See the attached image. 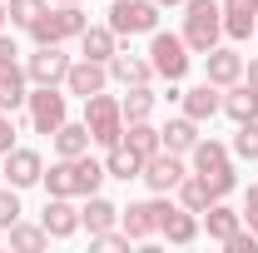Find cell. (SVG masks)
<instances>
[{
    "instance_id": "6da1fadb",
    "label": "cell",
    "mask_w": 258,
    "mask_h": 253,
    "mask_svg": "<svg viewBox=\"0 0 258 253\" xmlns=\"http://www.w3.org/2000/svg\"><path fill=\"white\" fill-rule=\"evenodd\" d=\"M109 174H104V164L90 154H75V159H55L45 174H40V184H45V194H55V199H90V194H99V184H104Z\"/></svg>"
},
{
    "instance_id": "7a4b0ae2",
    "label": "cell",
    "mask_w": 258,
    "mask_h": 253,
    "mask_svg": "<svg viewBox=\"0 0 258 253\" xmlns=\"http://www.w3.org/2000/svg\"><path fill=\"white\" fill-rule=\"evenodd\" d=\"M224 40V5L219 0H184V45L194 55H209Z\"/></svg>"
},
{
    "instance_id": "3957f363",
    "label": "cell",
    "mask_w": 258,
    "mask_h": 253,
    "mask_svg": "<svg viewBox=\"0 0 258 253\" xmlns=\"http://www.w3.org/2000/svg\"><path fill=\"white\" fill-rule=\"evenodd\" d=\"M85 25H90V20H85L80 5H45L25 30H30L35 45H64V40H80Z\"/></svg>"
},
{
    "instance_id": "277c9868",
    "label": "cell",
    "mask_w": 258,
    "mask_h": 253,
    "mask_svg": "<svg viewBox=\"0 0 258 253\" xmlns=\"http://www.w3.org/2000/svg\"><path fill=\"white\" fill-rule=\"evenodd\" d=\"M149 65H154V75H159V80L179 85V80L189 75V65H194V50L184 45V35L154 30V35H149Z\"/></svg>"
},
{
    "instance_id": "5b68a950",
    "label": "cell",
    "mask_w": 258,
    "mask_h": 253,
    "mask_svg": "<svg viewBox=\"0 0 258 253\" xmlns=\"http://www.w3.org/2000/svg\"><path fill=\"white\" fill-rule=\"evenodd\" d=\"M85 124H90V139H95V144H104V149L119 144V139H124V109H119V99L104 95V90L90 95L85 99Z\"/></svg>"
},
{
    "instance_id": "8992f818",
    "label": "cell",
    "mask_w": 258,
    "mask_h": 253,
    "mask_svg": "<svg viewBox=\"0 0 258 253\" xmlns=\"http://www.w3.org/2000/svg\"><path fill=\"white\" fill-rule=\"evenodd\" d=\"M109 30L129 40V35H154L159 30V5L154 0H109Z\"/></svg>"
},
{
    "instance_id": "52a82bcc",
    "label": "cell",
    "mask_w": 258,
    "mask_h": 253,
    "mask_svg": "<svg viewBox=\"0 0 258 253\" xmlns=\"http://www.w3.org/2000/svg\"><path fill=\"white\" fill-rule=\"evenodd\" d=\"M25 109H30V129L35 134H55V129L70 119V99L60 95V85H35L25 95Z\"/></svg>"
},
{
    "instance_id": "ba28073f",
    "label": "cell",
    "mask_w": 258,
    "mask_h": 253,
    "mask_svg": "<svg viewBox=\"0 0 258 253\" xmlns=\"http://www.w3.org/2000/svg\"><path fill=\"white\" fill-rule=\"evenodd\" d=\"M70 65L75 60L60 45H35V55H25V75H30V85H64Z\"/></svg>"
},
{
    "instance_id": "9c48e42d",
    "label": "cell",
    "mask_w": 258,
    "mask_h": 253,
    "mask_svg": "<svg viewBox=\"0 0 258 253\" xmlns=\"http://www.w3.org/2000/svg\"><path fill=\"white\" fill-rule=\"evenodd\" d=\"M189 174V164H184V154H169V149H159V154H149L144 159V184L154 194H169V189H179V179Z\"/></svg>"
},
{
    "instance_id": "30bf717a",
    "label": "cell",
    "mask_w": 258,
    "mask_h": 253,
    "mask_svg": "<svg viewBox=\"0 0 258 253\" xmlns=\"http://www.w3.org/2000/svg\"><path fill=\"white\" fill-rule=\"evenodd\" d=\"M159 233L169 238V243H179V248H184V243L199 238V214L184 209V204H169V199L159 194Z\"/></svg>"
},
{
    "instance_id": "8fae6325",
    "label": "cell",
    "mask_w": 258,
    "mask_h": 253,
    "mask_svg": "<svg viewBox=\"0 0 258 253\" xmlns=\"http://www.w3.org/2000/svg\"><path fill=\"white\" fill-rule=\"evenodd\" d=\"M204 80H209V85H219V90L238 85V80H243V55H238V50H228V45H214V50L204 55Z\"/></svg>"
},
{
    "instance_id": "7c38bea8",
    "label": "cell",
    "mask_w": 258,
    "mask_h": 253,
    "mask_svg": "<svg viewBox=\"0 0 258 253\" xmlns=\"http://www.w3.org/2000/svg\"><path fill=\"white\" fill-rule=\"evenodd\" d=\"M104 80H109V65H99V60H80L70 65V75H64V95H80V99H90L104 90Z\"/></svg>"
},
{
    "instance_id": "4fadbf2b",
    "label": "cell",
    "mask_w": 258,
    "mask_h": 253,
    "mask_svg": "<svg viewBox=\"0 0 258 253\" xmlns=\"http://www.w3.org/2000/svg\"><path fill=\"white\" fill-rule=\"evenodd\" d=\"M119 228H124L134 243L154 238V233H159V199H144V204H129V209H119Z\"/></svg>"
},
{
    "instance_id": "5bb4252c",
    "label": "cell",
    "mask_w": 258,
    "mask_h": 253,
    "mask_svg": "<svg viewBox=\"0 0 258 253\" xmlns=\"http://www.w3.org/2000/svg\"><path fill=\"white\" fill-rule=\"evenodd\" d=\"M40 174H45V159L35 149H10L5 154V184L10 189H30V184H40Z\"/></svg>"
},
{
    "instance_id": "9a60e30c",
    "label": "cell",
    "mask_w": 258,
    "mask_h": 253,
    "mask_svg": "<svg viewBox=\"0 0 258 253\" xmlns=\"http://www.w3.org/2000/svg\"><path fill=\"white\" fill-rule=\"evenodd\" d=\"M179 104H184V114H189V119L204 124V119H214V114L224 109V90L204 80V85H194V90H179Z\"/></svg>"
},
{
    "instance_id": "2e32d148",
    "label": "cell",
    "mask_w": 258,
    "mask_h": 253,
    "mask_svg": "<svg viewBox=\"0 0 258 253\" xmlns=\"http://www.w3.org/2000/svg\"><path fill=\"white\" fill-rule=\"evenodd\" d=\"M199 228H204L214 243H224L228 233H238V228H243V214H238V209H228L224 199H214V204L204 209V223H199Z\"/></svg>"
},
{
    "instance_id": "e0dca14e",
    "label": "cell",
    "mask_w": 258,
    "mask_h": 253,
    "mask_svg": "<svg viewBox=\"0 0 258 253\" xmlns=\"http://www.w3.org/2000/svg\"><path fill=\"white\" fill-rule=\"evenodd\" d=\"M109 80H119V85H149L154 80V65L144 60V55H129V50H114V60H109Z\"/></svg>"
},
{
    "instance_id": "ac0fdd59",
    "label": "cell",
    "mask_w": 258,
    "mask_h": 253,
    "mask_svg": "<svg viewBox=\"0 0 258 253\" xmlns=\"http://www.w3.org/2000/svg\"><path fill=\"white\" fill-rule=\"evenodd\" d=\"M40 223H45V233H50V238H70V233L80 228V209H75L70 199H55V194H50V204H45Z\"/></svg>"
},
{
    "instance_id": "d6986e66",
    "label": "cell",
    "mask_w": 258,
    "mask_h": 253,
    "mask_svg": "<svg viewBox=\"0 0 258 253\" xmlns=\"http://www.w3.org/2000/svg\"><path fill=\"white\" fill-rule=\"evenodd\" d=\"M224 5V35L228 40H248L258 25V5L253 0H219Z\"/></svg>"
},
{
    "instance_id": "ffe728a7",
    "label": "cell",
    "mask_w": 258,
    "mask_h": 253,
    "mask_svg": "<svg viewBox=\"0 0 258 253\" xmlns=\"http://www.w3.org/2000/svg\"><path fill=\"white\" fill-rule=\"evenodd\" d=\"M30 95V75H25V65L5 60L0 65V109H20Z\"/></svg>"
},
{
    "instance_id": "44dd1931",
    "label": "cell",
    "mask_w": 258,
    "mask_h": 253,
    "mask_svg": "<svg viewBox=\"0 0 258 253\" xmlns=\"http://www.w3.org/2000/svg\"><path fill=\"white\" fill-rule=\"evenodd\" d=\"M114 50H119V35L109 30V25H85V35H80V55H85V60L109 65Z\"/></svg>"
},
{
    "instance_id": "7402d4cb",
    "label": "cell",
    "mask_w": 258,
    "mask_h": 253,
    "mask_svg": "<svg viewBox=\"0 0 258 253\" xmlns=\"http://www.w3.org/2000/svg\"><path fill=\"white\" fill-rule=\"evenodd\" d=\"M224 114L233 119V124H248V119H258V90L253 85H228L224 90Z\"/></svg>"
},
{
    "instance_id": "603a6c76",
    "label": "cell",
    "mask_w": 258,
    "mask_h": 253,
    "mask_svg": "<svg viewBox=\"0 0 258 253\" xmlns=\"http://www.w3.org/2000/svg\"><path fill=\"white\" fill-rule=\"evenodd\" d=\"M104 174L129 184V179H139V174H144V159H139L124 139H119V144H109V149H104Z\"/></svg>"
},
{
    "instance_id": "cb8c5ba5",
    "label": "cell",
    "mask_w": 258,
    "mask_h": 253,
    "mask_svg": "<svg viewBox=\"0 0 258 253\" xmlns=\"http://www.w3.org/2000/svg\"><path fill=\"white\" fill-rule=\"evenodd\" d=\"M50 139H55V154H60V159L90 154V144H95V139H90V124H85V119H80V124H75V119H64V124L55 129Z\"/></svg>"
},
{
    "instance_id": "d4e9b609",
    "label": "cell",
    "mask_w": 258,
    "mask_h": 253,
    "mask_svg": "<svg viewBox=\"0 0 258 253\" xmlns=\"http://www.w3.org/2000/svg\"><path fill=\"white\" fill-rule=\"evenodd\" d=\"M164 149L169 154H189L194 144H199V119H189V114H179V119H169V124L159 129Z\"/></svg>"
},
{
    "instance_id": "484cf974",
    "label": "cell",
    "mask_w": 258,
    "mask_h": 253,
    "mask_svg": "<svg viewBox=\"0 0 258 253\" xmlns=\"http://www.w3.org/2000/svg\"><path fill=\"white\" fill-rule=\"evenodd\" d=\"M189 164H194V174H214V169L233 164V154H228V144H219V139H204V134H199V144L189 149Z\"/></svg>"
},
{
    "instance_id": "4316f807",
    "label": "cell",
    "mask_w": 258,
    "mask_h": 253,
    "mask_svg": "<svg viewBox=\"0 0 258 253\" xmlns=\"http://www.w3.org/2000/svg\"><path fill=\"white\" fill-rule=\"evenodd\" d=\"M114 223H119V209H114L109 199L90 194V199H85V209H80V228H90V233H104V228H114Z\"/></svg>"
},
{
    "instance_id": "83f0119b",
    "label": "cell",
    "mask_w": 258,
    "mask_h": 253,
    "mask_svg": "<svg viewBox=\"0 0 258 253\" xmlns=\"http://www.w3.org/2000/svg\"><path fill=\"white\" fill-rule=\"evenodd\" d=\"M5 238H10V248H20V253H40L45 243H50L45 223H25V219L10 223V228H5Z\"/></svg>"
},
{
    "instance_id": "f1b7e54d",
    "label": "cell",
    "mask_w": 258,
    "mask_h": 253,
    "mask_svg": "<svg viewBox=\"0 0 258 253\" xmlns=\"http://www.w3.org/2000/svg\"><path fill=\"white\" fill-rule=\"evenodd\" d=\"M124 144H129L139 159H149V154H159V149H164L159 129L149 124V119H134V124H124Z\"/></svg>"
},
{
    "instance_id": "f546056e",
    "label": "cell",
    "mask_w": 258,
    "mask_h": 253,
    "mask_svg": "<svg viewBox=\"0 0 258 253\" xmlns=\"http://www.w3.org/2000/svg\"><path fill=\"white\" fill-rule=\"evenodd\" d=\"M179 204L194 209V214H204V209L214 204V194H209V184H204V174H184V179H179Z\"/></svg>"
},
{
    "instance_id": "4dcf8cb0",
    "label": "cell",
    "mask_w": 258,
    "mask_h": 253,
    "mask_svg": "<svg viewBox=\"0 0 258 253\" xmlns=\"http://www.w3.org/2000/svg\"><path fill=\"white\" fill-rule=\"evenodd\" d=\"M119 109H124V124L149 119V114H154V95H149V85H129V95L119 99Z\"/></svg>"
},
{
    "instance_id": "1f68e13d",
    "label": "cell",
    "mask_w": 258,
    "mask_h": 253,
    "mask_svg": "<svg viewBox=\"0 0 258 253\" xmlns=\"http://www.w3.org/2000/svg\"><path fill=\"white\" fill-rule=\"evenodd\" d=\"M228 154H233V159H248V164L258 159V119H248V124H238V134H233V144H228Z\"/></svg>"
},
{
    "instance_id": "d6a6232c",
    "label": "cell",
    "mask_w": 258,
    "mask_h": 253,
    "mask_svg": "<svg viewBox=\"0 0 258 253\" xmlns=\"http://www.w3.org/2000/svg\"><path fill=\"white\" fill-rule=\"evenodd\" d=\"M45 5H50V0H5V20H10V25H20V30H25V25H30L35 15H40V10H45Z\"/></svg>"
},
{
    "instance_id": "836d02e7",
    "label": "cell",
    "mask_w": 258,
    "mask_h": 253,
    "mask_svg": "<svg viewBox=\"0 0 258 253\" xmlns=\"http://www.w3.org/2000/svg\"><path fill=\"white\" fill-rule=\"evenodd\" d=\"M204 184H209V194H214V199H228V194L238 189V174H233V164H224V169L204 174Z\"/></svg>"
},
{
    "instance_id": "e575fe53",
    "label": "cell",
    "mask_w": 258,
    "mask_h": 253,
    "mask_svg": "<svg viewBox=\"0 0 258 253\" xmlns=\"http://www.w3.org/2000/svg\"><path fill=\"white\" fill-rule=\"evenodd\" d=\"M20 219V189H0V228H10V223Z\"/></svg>"
},
{
    "instance_id": "d590c367",
    "label": "cell",
    "mask_w": 258,
    "mask_h": 253,
    "mask_svg": "<svg viewBox=\"0 0 258 253\" xmlns=\"http://www.w3.org/2000/svg\"><path fill=\"white\" fill-rule=\"evenodd\" d=\"M224 248H228V253H258V233L243 223L238 233H228V238H224Z\"/></svg>"
},
{
    "instance_id": "8d00e7d4",
    "label": "cell",
    "mask_w": 258,
    "mask_h": 253,
    "mask_svg": "<svg viewBox=\"0 0 258 253\" xmlns=\"http://www.w3.org/2000/svg\"><path fill=\"white\" fill-rule=\"evenodd\" d=\"M90 243H95V248H129L134 238H129V233H114V228H104V233H90Z\"/></svg>"
},
{
    "instance_id": "74e56055",
    "label": "cell",
    "mask_w": 258,
    "mask_h": 253,
    "mask_svg": "<svg viewBox=\"0 0 258 253\" xmlns=\"http://www.w3.org/2000/svg\"><path fill=\"white\" fill-rule=\"evenodd\" d=\"M238 214H243V223L258 233V184H248V194H243V209H238Z\"/></svg>"
},
{
    "instance_id": "f35d334b",
    "label": "cell",
    "mask_w": 258,
    "mask_h": 253,
    "mask_svg": "<svg viewBox=\"0 0 258 253\" xmlns=\"http://www.w3.org/2000/svg\"><path fill=\"white\" fill-rule=\"evenodd\" d=\"M15 149V124H10V109H0V154Z\"/></svg>"
},
{
    "instance_id": "ab89813d",
    "label": "cell",
    "mask_w": 258,
    "mask_h": 253,
    "mask_svg": "<svg viewBox=\"0 0 258 253\" xmlns=\"http://www.w3.org/2000/svg\"><path fill=\"white\" fill-rule=\"evenodd\" d=\"M15 55H20V50H15V40L0 30V65H5V60H15Z\"/></svg>"
},
{
    "instance_id": "60d3db41",
    "label": "cell",
    "mask_w": 258,
    "mask_h": 253,
    "mask_svg": "<svg viewBox=\"0 0 258 253\" xmlns=\"http://www.w3.org/2000/svg\"><path fill=\"white\" fill-rule=\"evenodd\" d=\"M243 85H253V90H258V60L243 65Z\"/></svg>"
},
{
    "instance_id": "b9f144b4",
    "label": "cell",
    "mask_w": 258,
    "mask_h": 253,
    "mask_svg": "<svg viewBox=\"0 0 258 253\" xmlns=\"http://www.w3.org/2000/svg\"><path fill=\"white\" fill-rule=\"evenodd\" d=\"M0 30H5V0H0Z\"/></svg>"
},
{
    "instance_id": "7bdbcfd3",
    "label": "cell",
    "mask_w": 258,
    "mask_h": 253,
    "mask_svg": "<svg viewBox=\"0 0 258 253\" xmlns=\"http://www.w3.org/2000/svg\"><path fill=\"white\" fill-rule=\"evenodd\" d=\"M50 5H80V0H50Z\"/></svg>"
},
{
    "instance_id": "ee69618b",
    "label": "cell",
    "mask_w": 258,
    "mask_h": 253,
    "mask_svg": "<svg viewBox=\"0 0 258 253\" xmlns=\"http://www.w3.org/2000/svg\"><path fill=\"white\" fill-rule=\"evenodd\" d=\"M154 5H184V0H154Z\"/></svg>"
},
{
    "instance_id": "f6af8a7d",
    "label": "cell",
    "mask_w": 258,
    "mask_h": 253,
    "mask_svg": "<svg viewBox=\"0 0 258 253\" xmlns=\"http://www.w3.org/2000/svg\"><path fill=\"white\" fill-rule=\"evenodd\" d=\"M0 179H5V164H0Z\"/></svg>"
},
{
    "instance_id": "bcb514c9",
    "label": "cell",
    "mask_w": 258,
    "mask_h": 253,
    "mask_svg": "<svg viewBox=\"0 0 258 253\" xmlns=\"http://www.w3.org/2000/svg\"><path fill=\"white\" fill-rule=\"evenodd\" d=\"M253 40H258V25H253Z\"/></svg>"
},
{
    "instance_id": "7dc6e473",
    "label": "cell",
    "mask_w": 258,
    "mask_h": 253,
    "mask_svg": "<svg viewBox=\"0 0 258 253\" xmlns=\"http://www.w3.org/2000/svg\"><path fill=\"white\" fill-rule=\"evenodd\" d=\"M253 5H258V0H253Z\"/></svg>"
}]
</instances>
